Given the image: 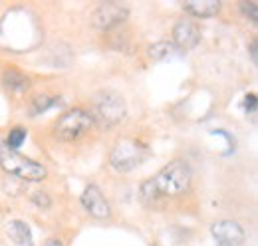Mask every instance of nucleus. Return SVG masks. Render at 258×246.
Segmentation results:
<instances>
[{"label":"nucleus","mask_w":258,"mask_h":246,"mask_svg":"<svg viewBox=\"0 0 258 246\" xmlns=\"http://www.w3.org/2000/svg\"><path fill=\"white\" fill-rule=\"evenodd\" d=\"M191 179H193L191 167L185 161L175 159L169 165H165L153 179H147L141 183L139 199L147 207H153L159 199L179 197V195L187 193L191 187Z\"/></svg>","instance_id":"1"},{"label":"nucleus","mask_w":258,"mask_h":246,"mask_svg":"<svg viewBox=\"0 0 258 246\" xmlns=\"http://www.w3.org/2000/svg\"><path fill=\"white\" fill-rule=\"evenodd\" d=\"M0 167L4 169V173L8 177L28 181V183H38L48 177L46 167H42L40 163L32 161L26 155H20L14 149H8L4 143L0 145Z\"/></svg>","instance_id":"2"},{"label":"nucleus","mask_w":258,"mask_h":246,"mask_svg":"<svg viewBox=\"0 0 258 246\" xmlns=\"http://www.w3.org/2000/svg\"><path fill=\"white\" fill-rule=\"evenodd\" d=\"M90 113H92L96 125L103 127V129H109L125 117L127 105H125V99L119 93L99 92L92 101V111Z\"/></svg>","instance_id":"3"},{"label":"nucleus","mask_w":258,"mask_h":246,"mask_svg":"<svg viewBox=\"0 0 258 246\" xmlns=\"http://www.w3.org/2000/svg\"><path fill=\"white\" fill-rule=\"evenodd\" d=\"M96 127L94 117L84 107H74L70 111L62 113L54 123V133L62 141H78L86 133H90Z\"/></svg>","instance_id":"4"},{"label":"nucleus","mask_w":258,"mask_h":246,"mask_svg":"<svg viewBox=\"0 0 258 246\" xmlns=\"http://www.w3.org/2000/svg\"><path fill=\"white\" fill-rule=\"evenodd\" d=\"M147 157V147L137 139H121L109 153V165L117 173L135 171Z\"/></svg>","instance_id":"5"},{"label":"nucleus","mask_w":258,"mask_h":246,"mask_svg":"<svg viewBox=\"0 0 258 246\" xmlns=\"http://www.w3.org/2000/svg\"><path fill=\"white\" fill-rule=\"evenodd\" d=\"M129 16L127 4L121 2H103L99 4L92 14V26L96 30H111L123 24Z\"/></svg>","instance_id":"6"},{"label":"nucleus","mask_w":258,"mask_h":246,"mask_svg":"<svg viewBox=\"0 0 258 246\" xmlns=\"http://www.w3.org/2000/svg\"><path fill=\"white\" fill-rule=\"evenodd\" d=\"M211 234L219 246H240L246 234L236 220H219L211 226Z\"/></svg>","instance_id":"7"},{"label":"nucleus","mask_w":258,"mask_h":246,"mask_svg":"<svg viewBox=\"0 0 258 246\" xmlns=\"http://www.w3.org/2000/svg\"><path fill=\"white\" fill-rule=\"evenodd\" d=\"M82 205L97 220H105V218L111 216L109 201L103 197V193L99 191L97 184H88L84 189V193H82Z\"/></svg>","instance_id":"8"},{"label":"nucleus","mask_w":258,"mask_h":246,"mask_svg":"<svg viewBox=\"0 0 258 246\" xmlns=\"http://www.w3.org/2000/svg\"><path fill=\"white\" fill-rule=\"evenodd\" d=\"M201 40V28L191 18H181L173 28V42L181 50H191Z\"/></svg>","instance_id":"9"},{"label":"nucleus","mask_w":258,"mask_h":246,"mask_svg":"<svg viewBox=\"0 0 258 246\" xmlns=\"http://www.w3.org/2000/svg\"><path fill=\"white\" fill-rule=\"evenodd\" d=\"M185 12L193 14L197 18H213L221 10L219 0H193V2H183Z\"/></svg>","instance_id":"10"},{"label":"nucleus","mask_w":258,"mask_h":246,"mask_svg":"<svg viewBox=\"0 0 258 246\" xmlns=\"http://www.w3.org/2000/svg\"><path fill=\"white\" fill-rule=\"evenodd\" d=\"M2 82H4V86H6L10 92H16V93L26 92V90L30 88V80H28V76L22 74V72L16 70V68L6 70L4 76H2Z\"/></svg>","instance_id":"11"},{"label":"nucleus","mask_w":258,"mask_h":246,"mask_svg":"<svg viewBox=\"0 0 258 246\" xmlns=\"http://www.w3.org/2000/svg\"><path fill=\"white\" fill-rule=\"evenodd\" d=\"M8 236L12 238L14 244L18 246H34L32 232H30V228L24 220H12L8 224Z\"/></svg>","instance_id":"12"},{"label":"nucleus","mask_w":258,"mask_h":246,"mask_svg":"<svg viewBox=\"0 0 258 246\" xmlns=\"http://www.w3.org/2000/svg\"><path fill=\"white\" fill-rule=\"evenodd\" d=\"M60 101V97L58 95H50V93H38V95H34L32 101H30V105H28V115L30 117H36V115H40V113H44V111H48L52 105H56Z\"/></svg>","instance_id":"13"},{"label":"nucleus","mask_w":258,"mask_h":246,"mask_svg":"<svg viewBox=\"0 0 258 246\" xmlns=\"http://www.w3.org/2000/svg\"><path fill=\"white\" fill-rule=\"evenodd\" d=\"M173 44L171 42H167V40H161V42H155V44H151L149 46V50H147V54H149V58L155 61H161L165 60L167 56H171L173 54Z\"/></svg>","instance_id":"14"},{"label":"nucleus","mask_w":258,"mask_h":246,"mask_svg":"<svg viewBox=\"0 0 258 246\" xmlns=\"http://www.w3.org/2000/svg\"><path fill=\"white\" fill-rule=\"evenodd\" d=\"M26 135H28V131H26L22 125H18V127H14V129L8 133V137H6V143H4V145H6L8 149H14V151H16V149L26 141Z\"/></svg>","instance_id":"15"},{"label":"nucleus","mask_w":258,"mask_h":246,"mask_svg":"<svg viewBox=\"0 0 258 246\" xmlns=\"http://www.w3.org/2000/svg\"><path fill=\"white\" fill-rule=\"evenodd\" d=\"M32 203L40 209H50L52 207V199L46 191H34L32 193Z\"/></svg>","instance_id":"16"},{"label":"nucleus","mask_w":258,"mask_h":246,"mask_svg":"<svg viewBox=\"0 0 258 246\" xmlns=\"http://www.w3.org/2000/svg\"><path fill=\"white\" fill-rule=\"evenodd\" d=\"M240 12H242L246 18H250L252 22H256V20H258V4H256V2L242 0V2H240Z\"/></svg>","instance_id":"17"},{"label":"nucleus","mask_w":258,"mask_h":246,"mask_svg":"<svg viewBox=\"0 0 258 246\" xmlns=\"http://www.w3.org/2000/svg\"><path fill=\"white\" fill-rule=\"evenodd\" d=\"M244 109H246L248 113H254V111H256V93H248V95L244 97Z\"/></svg>","instance_id":"18"},{"label":"nucleus","mask_w":258,"mask_h":246,"mask_svg":"<svg viewBox=\"0 0 258 246\" xmlns=\"http://www.w3.org/2000/svg\"><path fill=\"white\" fill-rule=\"evenodd\" d=\"M250 58H252V64H256V42H252L250 44Z\"/></svg>","instance_id":"19"},{"label":"nucleus","mask_w":258,"mask_h":246,"mask_svg":"<svg viewBox=\"0 0 258 246\" xmlns=\"http://www.w3.org/2000/svg\"><path fill=\"white\" fill-rule=\"evenodd\" d=\"M44 246H62V242H60L58 238H50V240H46V244Z\"/></svg>","instance_id":"20"}]
</instances>
